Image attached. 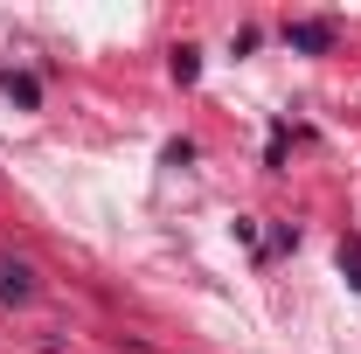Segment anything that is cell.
Instances as JSON below:
<instances>
[{
	"label": "cell",
	"mask_w": 361,
	"mask_h": 354,
	"mask_svg": "<svg viewBox=\"0 0 361 354\" xmlns=\"http://www.w3.org/2000/svg\"><path fill=\"white\" fill-rule=\"evenodd\" d=\"M35 299V271L21 257H0V306H28Z\"/></svg>",
	"instance_id": "obj_1"
},
{
	"label": "cell",
	"mask_w": 361,
	"mask_h": 354,
	"mask_svg": "<svg viewBox=\"0 0 361 354\" xmlns=\"http://www.w3.org/2000/svg\"><path fill=\"white\" fill-rule=\"evenodd\" d=\"M285 42L299 49V56H326V49H334V21H292Z\"/></svg>",
	"instance_id": "obj_2"
},
{
	"label": "cell",
	"mask_w": 361,
	"mask_h": 354,
	"mask_svg": "<svg viewBox=\"0 0 361 354\" xmlns=\"http://www.w3.org/2000/svg\"><path fill=\"white\" fill-rule=\"evenodd\" d=\"M0 90H7V97H14L21 111H35V104H42V90H35V77H21V70H0Z\"/></svg>",
	"instance_id": "obj_3"
},
{
	"label": "cell",
	"mask_w": 361,
	"mask_h": 354,
	"mask_svg": "<svg viewBox=\"0 0 361 354\" xmlns=\"http://www.w3.org/2000/svg\"><path fill=\"white\" fill-rule=\"evenodd\" d=\"M341 271H348V285L361 292V243H341Z\"/></svg>",
	"instance_id": "obj_4"
},
{
	"label": "cell",
	"mask_w": 361,
	"mask_h": 354,
	"mask_svg": "<svg viewBox=\"0 0 361 354\" xmlns=\"http://www.w3.org/2000/svg\"><path fill=\"white\" fill-rule=\"evenodd\" d=\"M174 77H180V84H195V77H202V56H195V49H180V56H174Z\"/></svg>",
	"instance_id": "obj_5"
}]
</instances>
